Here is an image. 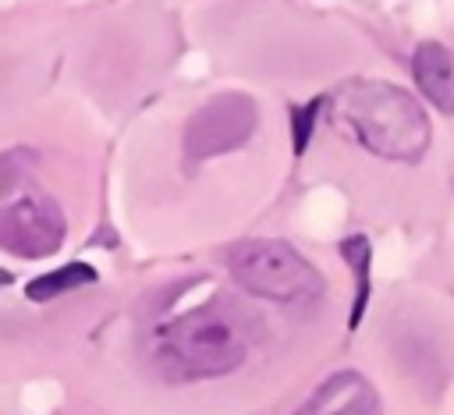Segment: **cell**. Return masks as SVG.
I'll return each mask as SVG.
<instances>
[{"label": "cell", "instance_id": "6da1fadb", "mask_svg": "<svg viewBox=\"0 0 454 415\" xmlns=\"http://www.w3.org/2000/svg\"><path fill=\"white\" fill-rule=\"evenodd\" d=\"M333 124L387 160H419L429 149L422 106L390 82H344L333 92Z\"/></svg>", "mask_w": 454, "mask_h": 415}, {"label": "cell", "instance_id": "7a4b0ae2", "mask_svg": "<svg viewBox=\"0 0 454 415\" xmlns=\"http://www.w3.org/2000/svg\"><path fill=\"white\" fill-rule=\"evenodd\" d=\"M156 362H163L170 376H213L241 362V341L231 323L209 312H192L163 333Z\"/></svg>", "mask_w": 454, "mask_h": 415}, {"label": "cell", "instance_id": "3957f363", "mask_svg": "<svg viewBox=\"0 0 454 415\" xmlns=\"http://www.w3.org/2000/svg\"><path fill=\"white\" fill-rule=\"evenodd\" d=\"M231 270L248 291L277 298V301H298V298H309L319 291L316 270L280 241L238 245L231 252Z\"/></svg>", "mask_w": 454, "mask_h": 415}, {"label": "cell", "instance_id": "277c9868", "mask_svg": "<svg viewBox=\"0 0 454 415\" xmlns=\"http://www.w3.org/2000/svg\"><path fill=\"white\" fill-rule=\"evenodd\" d=\"M259 110L255 99L245 92H220L209 103H202L184 131V153L188 160H209L216 153L238 149L252 131H255Z\"/></svg>", "mask_w": 454, "mask_h": 415}, {"label": "cell", "instance_id": "5b68a950", "mask_svg": "<svg viewBox=\"0 0 454 415\" xmlns=\"http://www.w3.org/2000/svg\"><path fill=\"white\" fill-rule=\"evenodd\" d=\"M64 238V216L46 195H25L0 216V241L18 255H46Z\"/></svg>", "mask_w": 454, "mask_h": 415}, {"label": "cell", "instance_id": "8992f818", "mask_svg": "<svg viewBox=\"0 0 454 415\" xmlns=\"http://www.w3.org/2000/svg\"><path fill=\"white\" fill-rule=\"evenodd\" d=\"M298 415H380V404L362 376L340 372L330 383H323Z\"/></svg>", "mask_w": 454, "mask_h": 415}, {"label": "cell", "instance_id": "52a82bcc", "mask_svg": "<svg viewBox=\"0 0 454 415\" xmlns=\"http://www.w3.org/2000/svg\"><path fill=\"white\" fill-rule=\"evenodd\" d=\"M411 71L426 99L436 110L454 114V53L440 43H422L411 57Z\"/></svg>", "mask_w": 454, "mask_h": 415}, {"label": "cell", "instance_id": "ba28073f", "mask_svg": "<svg viewBox=\"0 0 454 415\" xmlns=\"http://www.w3.org/2000/svg\"><path fill=\"white\" fill-rule=\"evenodd\" d=\"M89 280H96V270H92V266H85V262H67V266L53 270V273L35 277V280L28 284V298H32V301H50L53 294L71 291V287L89 284Z\"/></svg>", "mask_w": 454, "mask_h": 415}, {"label": "cell", "instance_id": "9c48e42d", "mask_svg": "<svg viewBox=\"0 0 454 415\" xmlns=\"http://www.w3.org/2000/svg\"><path fill=\"white\" fill-rule=\"evenodd\" d=\"M340 248H344L348 262H351V266H355V273H358V301H355V316H351V326H358V316H362V309H365V270H369V245H365V238H351V241H344Z\"/></svg>", "mask_w": 454, "mask_h": 415}, {"label": "cell", "instance_id": "30bf717a", "mask_svg": "<svg viewBox=\"0 0 454 415\" xmlns=\"http://www.w3.org/2000/svg\"><path fill=\"white\" fill-rule=\"evenodd\" d=\"M316 110H319V103H309V106L294 110V153H305L312 124H316Z\"/></svg>", "mask_w": 454, "mask_h": 415}]
</instances>
